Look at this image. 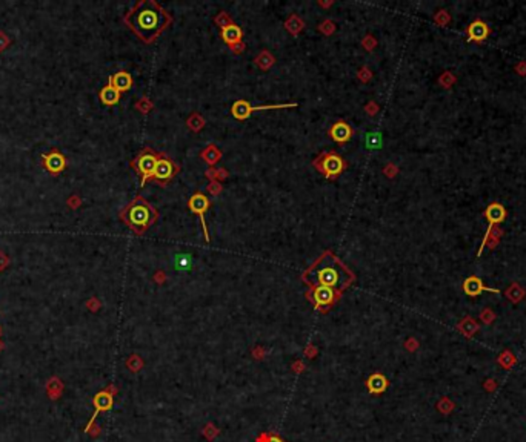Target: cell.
I'll return each instance as SVG.
<instances>
[{
  "instance_id": "cell-24",
  "label": "cell",
  "mask_w": 526,
  "mask_h": 442,
  "mask_svg": "<svg viewBox=\"0 0 526 442\" xmlns=\"http://www.w3.org/2000/svg\"><path fill=\"white\" fill-rule=\"evenodd\" d=\"M380 143H382V138H380V135L379 134H368V146H369V149H377L379 146H380Z\"/></svg>"
},
{
  "instance_id": "cell-7",
  "label": "cell",
  "mask_w": 526,
  "mask_h": 442,
  "mask_svg": "<svg viewBox=\"0 0 526 442\" xmlns=\"http://www.w3.org/2000/svg\"><path fill=\"white\" fill-rule=\"evenodd\" d=\"M209 206H211V202H209V198H208L203 192H194V193L190 197V200H188V209H190L193 214L199 215L200 223H202V227H203V235H205V239L208 241V243H209V233H208L205 215H206V212L209 211Z\"/></svg>"
},
{
  "instance_id": "cell-20",
  "label": "cell",
  "mask_w": 526,
  "mask_h": 442,
  "mask_svg": "<svg viewBox=\"0 0 526 442\" xmlns=\"http://www.w3.org/2000/svg\"><path fill=\"white\" fill-rule=\"evenodd\" d=\"M481 290H485V287H483L481 281H480L478 278L471 276V278H468V279L465 281V292H466L468 295L475 297V295H478Z\"/></svg>"
},
{
  "instance_id": "cell-1",
  "label": "cell",
  "mask_w": 526,
  "mask_h": 442,
  "mask_svg": "<svg viewBox=\"0 0 526 442\" xmlns=\"http://www.w3.org/2000/svg\"><path fill=\"white\" fill-rule=\"evenodd\" d=\"M171 14L156 0H139L125 16V23L143 43H153L171 25Z\"/></svg>"
},
{
  "instance_id": "cell-8",
  "label": "cell",
  "mask_w": 526,
  "mask_h": 442,
  "mask_svg": "<svg viewBox=\"0 0 526 442\" xmlns=\"http://www.w3.org/2000/svg\"><path fill=\"white\" fill-rule=\"evenodd\" d=\"M308 300H311L316 306V309L322 310L323 307L332 306L335 301H339L340 298V292H337L331 287H325V286H317V287H310V290L306 292Z\"/></svg>"
},
{
  "instance_id": "cell-10",
  "label": "cell",
  "mask_w": 526,
  "mask_h": 442,
  "mask_svg": "<svg viewBox=\"0 0 526 442\" xmlns=\"http://www.w3.org/2000/svg\"><path fill=\"white\" fill-rule=\"evenodd\" d=\"M328 135L331 137V140L337 144H345L348 143L353 135H354V129L353 126L346 122V120H337V122L329 128Z\"/></svg>"
},
{
  "instance_id": "cell-9",
  "label": "cell",
  "mask_w": 526,
  "mask_h": 442,
  "mask_svg": "<svg viewBox=\"0 0 526 442\" xmlns=\"http://www.w3.org/2000/svg\"><path fill=\"white\" fill-rule=\"evenodd\" d=\"M295 103H286V105H265V106H251L246 100H237L231 106V114L237 120H246L252 112L255 111H268V109H283V108H294Z\"/></svg>"
},
{
  "instance_id": "cell-15",
  "label": "cell",
  "mask_w": 526,
  "mask_h": 442,
  "mask_svg": "<svg viewBox=\"0 0 526 442\" xmlns=\"http://www.w3.org/2000/svg\"><path fill=\"white\" fill-rule=\"evenodd\" d=\"M488 32H490V29H488L486 23L485 22H472L468 28V34H469V38L471 40H475V42H481V40H485L488 37Z\"/></svg>"
},
{
  "instance_id": "cell-21",
  "label": "cell",
  "mask_w": 526,
  "mask_h": 442,
  "mask_svg": "<svg viewBox=\"0 0 526 442\" xmlns=\"http://www.w3.org/2000/svg\"><path fill=\"white\" fill-rule=\"evenodd\" d=\"M62 388H63V385H62V382H60L59 379H51V381L48 382V385H47V390H48V393L51 395V398L59 396L60 391H62Z\"/></svg>"
},
{
  "instance_id": "cell-25",
  "label": "cell",
  "mask_w": 526,
  "mask_h": 442,
  "mask_svg": "<svg viewBox=\"0 0 526 442\" xmlns=\"http://www.w3.org/2000/svg\"><path fill=\"white\" fill-rule=\"evenodd\" d=\"M215 22L218 23V26L220 28H223V26H228V25H231L233 23V20H231V17L228 16V14H225V13H222L217 19H215Z\"/></svg>"
},
{
  "instance_id": "cell-12",
  "label": "cell",
  "mask_w": 526,
  "mask_h": 442,
  "mask_svg": "<svg viewBox=\"0 0 526 442\" xmlns=\"http://www.w3.org/2000/svg\"><path fill=\"white\" fill-rule=\"evenodd\" d=\"M93 403H94V406H96V412H94V415H93L90 424L86 425V430H85V431H90V428H91L94 419L97 418V415H99L100 412H106V410H109V409L112 407V393H109V391H100V393H97V395L94 396Z\"/></svg>"
},
{
  "instance_id": "cell-16",
  "label": "cell",
  "mask_w": 526,
  "mask_h": 442,
  "mask_svg": "<svg viewBox=\"0 0 526 442\" xmlns=\"http://www.w3.org/2000/svg\"><path fill=\"white\" fill-rule=\"evenodd\" d=\"M100 100L103 105L106 106H112V105H117L119 100H120V92L117 89H114L111 85H106L102 91H100Z\"/></svg>"
},
{
  "instance_id": "cell-28",
  "label": "cell",
  "mask_w": 526,
  "mask_h": 442,
  "mask_svg": "<svg viewBox=\"0 0 526 442\" xmlns=\"http://www.w3.org/2000/svg\"><path fill=\"white\" fill-rule=\"evenodd\" d=\"M268 434H260V437H257V442H267Z\"/></svg>"
},
{
  "instance_id": "cell-17",
  "label": "cell",
  "mask_w": 526,
  "mask_h": 442,
  "mask_svg": "<svg viewBox=\"0 0 526 442\" xmlns=\"http://www.w3.org/2000/svg\"><path fill=\"white\" fill-rule=\"evenodd\" d=\"M506 217V211L502 205L499 203H493L491 206H488L486 209V218L490 223H500L503 221Z\"/></svg>"
},
{
  "instance_id": "cell-6",
  "label": "cell",
  "mask_w": 526,
  "mask_h": 442,
  "mask_svg": "<svg viewBox=\"0 0 526 442\" xmlns=\"http://www.w3.org/2000/svg\"><path fill=\"white\" fill-rule=\"evenodd\" d=\"M180 171V166L174 162V160L166 155L165 152H160V157H159V162H157V166H156V171H154V175H153V181H156L159 186H166Z\"/></svg>"
},
{
  "instance_id": "cell-14",
  "label": "cell",
  "mask_w": 526,
  "mask_h": 442,
  "mask_svg": "<svg viewBox=\"0 0 526 442\" xmlns=\"http://www.w3.org/2000/svg\"><path fill=\"white\" fill-rule=\"evenodd\" d=\"M366 384H368V390H369L371 393H374V395H380V393L385 391L386 387H388V381H386V378H385L382 373H374V375H371Z\"/></svg>"
},
{
  "instance_id": "cell-19",
  "label": "cell",
  "mask_w": 526,
  "mask_h": 442,
  "mask_svg": "<svg viewBox=\"0 0 526 442\" xmlns=\"http://www.w3.org/2000/svg\"><path fill=\"white\" fill-rule=\"evenodd\" d=\"M65 166V158L57 154V152H53L47 157V168L51 171V172H59L62 171Z\"/></svg>"
},
{
  "instance_id": "cell-4",
  "label": "cell",
  "mask_w": 526,
  "mask_h": 442,
  "mask_svg": "<svg viewBox=\"0 0 526 442\" xmlns=\"http://www.w3.org/2000/svg\"><path fill=\"white\" fill-rule=\"evenodd\" d=\"M311 165L328 180L339 178L348 169V162L335 151L322 152L316 160H313Z\"/></svg>"
},
{
  "instance_id": "cell-27",
  "label": "cell",
  "mask_w": 526,
  "mask_h": 442,
  "mask_svg": "<svg viewBox=\"0 0 526 442\" xmlns=\"http://www.w3.org/2000/svg\"><path fill=\"white\" fill-rule=\"evenodd\" d=\"M267 442H283L279 436H268Z\"/></svg>"
},
{
  "instance_id": "cell-2",
  "label": "cell",
  "mask_w": 526,
  "mask_h": 442,
  "mask_svg": "<svg viewBox=\"0 0 526 442\" xmlns=\"http://www.w3.org/2000/svg\"><path fill=\"white\" fill-rule=\"evenodd\" d=\"M354 279L356 275L353 270L332 251H325L319 260L302 273V281L310 287L325 286L340 293L354 283Z\"/></svg>"
},
{
  "instance_id": "cell-13",
  "label": "cell",
  "mask_w": 526,
  "mask_h": 442,
  "mask_svg": "<svg viewBox=\"0 0 526 442\" xmlns=\"http://www.w3.org/2000/svg\"><path fill=\"white\" fill-rule=\"evenodd\" d=\"M114 89H117L119 92H126L131 89L133 86V77L129 72L126 71H120V72H116L114 75L109 77V83Z\"/></svg>"
},
{
  "instance_id": "cell-22",
  "label": "cell",
  "mask_w": 526,
  "mask_h": 442,
  "mask_svg": "<svg viewBox=\"0 0 526 442\" xmlns=\"http://www.w3.org/2000/svg\"><path fill=\"white\" fill-rule=\"evenodd\" d=\"M176 267H179L180 270H188L191 267V257H188V255L176 257Z\"/></svg>"
},
{
  "instance_id": "cell-26",
  "label": "cell",
  "mask_w": 526,
  "mask_h": 442,
  "mask_svg": "<svg viewBox=\"0 0 526 442\" xmlns=\"http://www.w3.org/2000/svg\"><path fill=\"white\" fill-rule=\"evenodd\" d=\"M203 433L208 436V439H214V436H215L218 431H217V428H215V427H212V425L209 424V425H206V428L203 430Z\"/></svg>"
},
{
  "instance_id": "cell-3",
  "label": "cell",
  "mask_w": 526,
  "mask_h": 442,
  "mask_svg": "<svg viewBox=\"0 0 526 442\" xmlns=\"http://www.w3.org/2000/svg\"><path fill=\"white\" fill-rule=\"evenodd\" d=\"M120 218L136 235H143L157 221L159 212L143 197H136L120 212Z\"/></svg>"
},
{
  "instance_id": "cell-23",
  "label": "cell",
  "mask_w": 526,
  "mask_h": 442,
  "mask_svg": "<svg viewBox=\"0 0 526 442\" xmlns=\"http://www.w3.org/2000/svg\"><path fill=\"white\" fill-rule=\"evenodd\" d=\"M126 366L129 367V370L137 372V370H140V369H142L143 363H142V359H140L137 355H133V356H131V359L128 361V363H126Z\"/></svg>"
},
{
  "instance_id": "cell-11",
  "label": "cell",
  "mask_w": 526,
  "mask_h": 442,
  "mask_svg": "<svg viewBox=\"0 0 526 442\" xmlns=\"http://www.w3.org/2000/svg\"><path fill=\"white\" fill-rule=\"evenodd\" d=\"M220 35H222V40L225 43H227L228 46L233 48V51L237 48V45H243L242 38H243V31L239 25H236L234 22L228 26H223L220 28Z\"/></svg>"
},
{
  "instance_id": "cell-5",
  "label": "cell",
  "mask_w": 526,
  "mask_h": 442,
  "mask_svg": "<svg viewBox=\"0 0 526 442\" xmlns=\"http://www.w3.org/2000/svg\"><path fill=\"white\" fill-rule=\"evenodd\" d=\"M160 152L153 151L151 148H145L140 151V154L133 160V169L139 174L140 177V186H145L148 180H153L157 162H159Z\"/></svg>"
},
{
  "instance_id": "cell-18",
  "label": "cell",
  "mask_w": 526,
  "mask_h": 442,
  "mask_svg": "<svg viewBox=\"0 0 526 442\" xmlns=\"http://www.w3.org/2000/svg\"><path fill=\"white\" fill-rule=\"evenodd\" d=\"M200 157L205 160V162H206L209 166H214V165L218 162V160H220L222 152L217 149L215 144H209V146H206V149H205L203 152H200Z\"/></svg>"
}]
</instances>
